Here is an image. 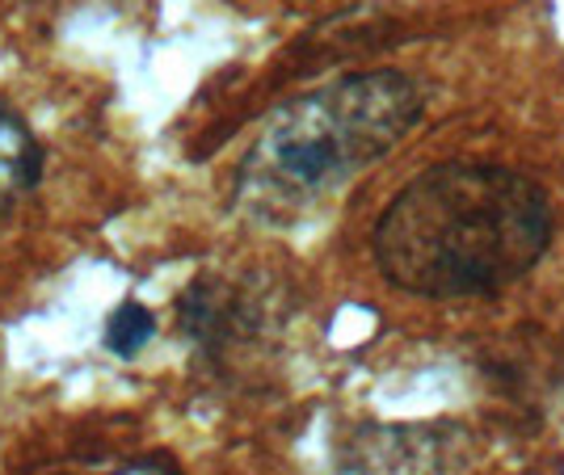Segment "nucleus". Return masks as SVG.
Listing matches in <instances>:
<instances>
[{"mask_svg":"<svg viewBox=\"0 0 564 475\" xmlns=\"http://www.w3.org/2000/svg\"><path fill=\"white\" fill-rule=\"evenodd\" d=\"M556 236L552 198L506 165L455 161L413 177L379 214L376 265L417 299H480L522 283Z\"/></svg>","mask_w":564,"mask_h":475,"instance_id":"1","label":"nucleus"},{"mask_svg":"<svg viewBox=\"0 0 564 475\" xmlns=\"http://www.w3.org/2000/svg\"><path fill=\"white\" fill-rule=\"evenodd\" d=\"M106 475H177L169 463H156V459H148V463H127V467H118V472H106Z\"/></svg>","mask_w":564,"mask_h":475,"instance_id":"5","label":"nucleus"},{"mask_svg":"<svg viewBox=\"0 0 564 475\" xmlns=\"http://www.w3.org/2000/svg\"><path fill=\"white\" fill-rule=\"evenodd\" d=\"M422 119V89L400 71H362L286 101L236 173L245 211L291 219L388 156Z\"/></svg>","mask_w":564,"mask_h":475,"instance_id":"2","label":"nucleus"},{"mask_svg":"<svg viewBox=\"0 0 564 475\" xmlns=\"http://www.w3.org/2000/svg\"><path fill=\"white\" fill-rule=\"evenodd\" d=\"M39 177V147L22 119L0 101V211L13 207Z\"/></svg>","mask_w":564,"mask_h":475,"instance_id":"3","label":"nucleus"},{"mask_svg":"<svg viewBox=\"0 0 564 475\" xmlns=\"http://www.w3.org/2000/svg\"><path fill=\"white\" fill-rule=\"evenodd\" d=\"M152 336V316L140 308V303H122V308L110 316V329H106V345L115 350V354L131 357L140 350L143 341Z\"/></svg>","mask_w":564,"mask_h":475,"instance_id":"4","label":"nucleus"}]
</instances>
